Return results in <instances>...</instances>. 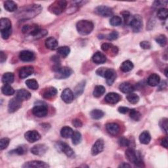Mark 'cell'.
Wrapping results in <instances>:
<instances>
[{
	"label": "cell",
	"mask_w": 168,
	"mask_h": 168,
	"mask_svg": "<svg viewBox=\"0 0 168 168\" xmlns=\"http://www.w3.org/2000/svg\"><path fill=\"white\" fill-rule=\"evenodd\" d=\"M41 10L40 5H30L20 9L17 13V17L20 19H30L39 15Z\"/></svg>",
	"instance_id": "obj_1"
},
{
	"label": "cell",
	"mask_w": 168,
	"mask_h": 168,
	"mask_svg": "<svg viewBox=\"0 0 168 168\" xmlns=\"http://www.w3.org/2000/svg\"><path fill=\"white\" fill-rule=\"evenodd\" d=\"M22 31L24 34L29 35L35 39H38L45 36L47 34V31L41 30L37 24H27L23 26Z\"/></svg>",
	"instance_id": "obj_2"
},
{
	"label": "cell",
	"mask_w": 168,
	"mask_h": 168,
	"mask_svg": "<svg viewBox=\"0 0 168 168\" xmlns=\"http://www.w3.org/2000/svg\"><path fill=\"white\" fill-rule=\"evenodd\" d=\"M76 29L78 33L82 36H86L92 33L94 29V24L92 21L81 20L76 24Z\"/></svg>",
	"instance_id": "obj_3"
},
{
	"label": "cell",
	"mask_w": 168,
	"mask_h": 168,
	"mask_svg": "<svg viewBox=\"0 0 168 168\" xmlns=\"http://www.w3.org/2000/svg\"><path fill=\"white\" fill-rule=\"evenodd\" d=\"M125 156L130 162L135 164L137 167L144 166L143 161L141 154L134 149H129L125 151Z\"/></svg>",
	"instance_id": "obj_4"
},
{
	"label": "cell",
	"mask_w": 168,
	"mask_h": 168,
	"mask_svg": "<svg viewBox=\"0 0 168 168\" xmlns=\"http://www.w3.org/2000/svg\"><path fill=\"white\" fill-rule=\"evenodd\" d=\"M1 35L3 39H8L12 33L11 22L8 18H2L0 20Z\"/></svg>",
	"instance_id": "obj_5"
},
{
	"label": "cell",
	"mask_w": 168,
	"mask_h": 168,
	"mask_svg": "<svg viewBox=\"0 0 168 168\" xmlns=\"http://www.w3.org/2000/svg\"><path fill=\"white\" fill-rule=\"evenodd\" d=\"M66 6L67 2L66 1L57 0V1H55L49 7L48 10L50 13L54 14V15H59L65 11L66 8Z\"/></svg>",
	"instance_id": "obj_6"
},
{
	"label": "cell",
	"mask_w": 168,
	"mask_h": 168,
	"mask_svg": "<svg viewBox=\"0 0 168 168\" xmlns=\"http://www.w3.org/2000/svg\"><path fill=\"white\" fill-rule=\"evenodd\" d=\"M54 71L55 72V77L59 80L68 78L73 73L72 70L71 68L66 66H56L55 69H54Z\"/></svg>",
	"instance_id": "obj_7"
},
{
	"label": "cell",
	"mask_w": 168,
	"mask_h": 168,
	"mask_svg": "<svg viewBox=\"0 0 168 168\" xmlns=\"http://www.w3.org/2000/svg\"><path fill=\"white\" fill-rule=\"evenodd\" d=\"M129 25L134 32H139L143 29V18L142 17L136 15L131 17Z\"/></svg>",
	"instance_id": "obj_8"
},
{
	"label": "cell",
	"mask_w": 168,
	"mask_h": 168,
	"mask_svg": "<svg viewBox=\"0 0 168 168\" xmlns=\"http://www.w3.org/2000/svg\"><path fill=\"white\" fill-rule=\"evenodd\" d=\"M56 148H57V150H59L60 152H62L70 158H73L74 157V150L71 149V147L68 144L63 143L61 141H59L55 145Z\"/></svg>",
	"instance_id": "obj_9"
},
{
	"label": "cell",
	"mask_w": 168,
	"mask_h": 168,
	"mask_svg": "<svg viewBox=\"0 0 168 168\" xmlns=\"http://www.w3.org/2000/svg\"><path fill=\"white\" fill-rule=\"evenodd\" d=\"M95 13L97 15L103 17H108L113 15V11L109 7L105 5L98 6L95 9Z\"/></svg>",
	"instance_id": "obj_10"
},
{
	"label": "cell",
	"mask_w": 168,
	"mask_h": 168,
	"mask_svg": "<svg viewBox=\"0 0 168 168\" xmlns=\"http://www.w3.org/2000/svg\"><path fill=\"white\" fill-rule=\"evenodd\" d=\"M103 78L106 79L107 83L108 86H112L116 80V72L113 69L106 68L105 72L103 76Z\"/></svg>",
	"instance_id": "obj_11"
},
{
	"label": "cell",
	"mask_w": 168,
	"mask_h": 168,
	"mask_svg": "<svg viewBox=\"0 0 168 168\" xmlns=\"http://www.w3.org/2000/svg\"><path fill=\"white\" fill-rule=\"evenodd\" d=\"M32 113L34 116L38 118H44L47 116L48 113L47 107L45 105H36L32 109Z\"/></svg>",
	"instance_id": "obj_12"
},
{
	"label": "cell",
	"mask_w": 168,
	"mask_h": 168,
	"mask_svg": "<svg viewBox=\"0 0 168 168\" xmlns=\"http://www.w3.org/2000/svg\"><path fill=\"white\" fill-rule=\"evenodd\" d=\"M22 105V101L18 99L17 97H14L11 99L8 104V112L9 113H13L17 111Z\"/></svg>",
	"instance_id": "obj_13"
},
{
	"label": "cell",
	"mask_w": 168,
	"mask_h": 168,
	"mask_svg": "<svg viewBox=\"0 0 168 168\" xmlns=\"http://www.w3.org/2000/svg\"><path fill=\"white\" fill-rule=\"evenodd\" d=\"M104 148V142L103 139H99L95 142L92 149V155L93 156H96L102 152Z\"/></svg>",
	"instance_id": "obj_14"
},
{
	"label": "cell",
	"mask_w": 168,
	"mask_h": 168,
	"mask_svg": "<svg viewBox=\"0 0 168 168\" xmlns=\"http://www.w3.org/2000/svg\"><path fill=\"white\" fill-rule=\"evenodd\" d=\"M34 72V69L33 66H26L20 68L18 72V75L20 78L24 79L28 77L31 76Z\"/></svg>",
	"instance_id": "obj_15"
},
{
	"label": "cell",
	"mask_w": 168,
	"mask_h": 168,
	"mask_svg": "<svg viewBox=\"0 0 168 168\" xmlns=\"http://www.w3.org/2000/svg\"><path fill=\"white\" fill-rule=\"evenodd\" d=\"M49 165L47 163L42 162V161L39 160H33L30 161V162H26L23 165V167H38V168H47L49 167Z\"/></svg>",
	"instance_id": "obj_16"
},
{
	"label": "cell",
	"mask_w": 168,
	"mask_h": 168,
	"mask_svg": "<svg viewBox=\"0 0 168 168\" xmlns=\"http://www.w3.org/2000/svg\"><path fill=\"white\" fill-rule=\"evenodd\" d=\"M24 137L30 143H35L41 139V135L36 131H29L24 134Z\"/></svg>",
	"instance_id": "obj_17"
},
{
	"label": "cell",
	"mask_w": 168,
	"mask_h": 168,
	"mask_svg": "<svg viewBox=\"0 0 168 168\" xmlns=\"http://www.w3.org/2000/svg\"><path fill=\"white\" fill-rule=\"evenodd\" d=\"M61 98L62 101L65 102L69 104L72 102V101H74V94L71 89L66 88L62 92L61 94Z\"/></svg>",
	"instance_id": "obj_18"
},
{
	"label": "cell",
	"mask_w": 168,
	"mask_h": 168,
	"mask_svg": "<svg viewBox=\"0 0 168 168\" xmlns=\"http://www.w3.org/2000/svg\"><path fill=\"white\" fill-rule=\"evenodd\" d=\"M47 146L44 144H39L35 145L31 149V152L34 155L36 156H42L47 150Z\"/></svg>",
	"instance_id": "obj_19"
},
{
	"label": "cell",
	"mask_w": 168,
	"mask_h": 168,
	"mask_svg": "<svg viewBox=\"0 0 168 168\" xmlns=\"http://www.w3.org/2000/svg\"><path fill=\"white\" fill-rule=\"evenodd\" d=\"M57 94V89L54 87H49L45 89L42 92V96L44 99H51L54 98Z\"/></svg>",
	"instance_id": "obj_20"
},
{
	"label": "cell",
	"mask_w": 168,
	"mask_h": 168,
	"mask_svg": "<svg viewBox=\"0 0 168 168\" xmlns=\"http://www.w3.org/2000/svg\"><path fill=\"white\" fill-rule=\"evenodd\" d=\"M35 55L30 51H22L19 54L20 59L24 62H31L35 59Z\"/></svg>",
	"instance_id": "obj_21"
},
{
	"label": "cell",
	"mask_w": 168,
	"mask_h": 168,
	"mask_svg": "<svg viewBox=\"0 0 168 168\" xmlns=\"http://www.w3.org/2000/svg\"><path fill=\"white\" fill-rule=\"evenodd\" d=\"M120 95L116 93H109L104 97V101L108 104H115L120 101Z\"/></svg>",
	"instance_id": "obj_22"
},
{
	"label": "cell",
	"mask_w": 168,
	"mask_h": 168,
	"mask_svg": "<svg viewBox=\"0 0 168 168\" xmlns=\"http://www.w3.org/2000/svg\"><path fill=\"white\" fill-rule=\"evenodd\" d=\"M106 129L110 135L116 136L120 132V126L116 123H108L106 125Z\"/></svg>",
	"instance_id": "obj_23"
},
{
	"label": "cell",
	"mask_w": 168,
	"mask_h": 168,
	"mask_svg": "<svg viewBox=\"0 0 168 168\" xmlns=\"http://www.w3.org/2000/svg\"><path fill=\"white\" fill-rule=\"evenodd\" d=\"M16 97L21 101H28L30 99L31 93L26 89H21L16 92Z\"/></svg>",
	"instance_id": "obj_24"
},
{
	"label": "cell",
	"mask_w": 168,
	"mask_h": 168,
	"mask_svg": "<svg viewBox=\"0 0 168 168\" xmlns=\"http://www.w3.org/2000/svg\"><path fill=\"white\" fill-rule=\"evenodd\" d=\"M92 60L93 62L96 63L97 65L103 64L107 61V57L105 55L99 51L96 52L92 57Z\"/></svg>",
	"instance_id": "obj_25"
},
{
	"label": "cell",
	"mask_w": 168,
	"mask_h": 168,
	"mask_svg": "<svg viewBox=\"0 0 168 168\" xmlns=\"http://www.w3.org/2000/svg\"><path fill=\"white\" fill-rule=\"evenodd\" d=\"M45 46L50 50H56L58 49L59 44L57 40L53 37H50L45 41Z\"/></svg>",
	"instance_id": "obj_26"
},
{
	"label": "cell",
	"mask_w": 168,
	"mask_h": 168,
	"mask_svg": "<svg viewBox=\"0 0 168 168\" xmlns=\"http://www.w3.org/2000/svg\"><path fill=\"white\" fill-rule=\"evenodd\" d=\"M119 89L123 93H131L135 90L134 87L129 82H123L119 86Z\"/></svg>",
	"instance_id": "obj_27"
},
{
	"label": "cell",
	"mask_w": 168,
	"mask_h": 168,
	"mask_svg": "<svg viewBox=\"0 0 168 168\" xmlns=\"http://www.w3.org/2000/svg\"><path fill=\"white\" fill-rule=\"evenodd\" d=\"M160 81V76L156 74H152L147 80L148 85L152 87H156L159 85Z\"/></svg>",
	"instance_id": "obj_28"
},
{
	"label": "cell",
	"mask_w": 168,
	"mask_h": 168,
	"mask_svg": "<svg viewBox=\"0 0 168 168\" xmlns=\"http://www.w3.org/2000/svg\"><path fill=\"white\" fill-rule=\"evenodd\" d=\"M101 49H102V50L104 52H107L110 50L112 53H114V55H117L118 52V47L114 46L113 44H109V43H104L102 44Z\"/></svg>",
	"instance_id": "obj_29"
},
{
	"label": "cell",
	"mask_w": 168,
	"mask_h": 168,
	"mask_svg": "<svg viewBox=\"0 0 168 168\" xmlns=\"http://www.w3.org/2000/svg\"><path fill=\"white\" fill-rule=\"evenodd\" d=\"M151 136L149 133L146 131H143L139 136V141L143 144H148L150 142Z\"/></svg>",
	"instance_id": "obj_30"
},
{
	"label": "cell",
	"mask_w": 168,
	"mask_h": 168,
	"mask_svg": "<svg viewBox=\"0 0 168 168\" xmlns=\"http://www.w3.org/2000/svg\"><path fill=\"white\" fill-rule=\"evenodd\" d=\"M73 130L71 128L68 127V126H65L63 127L60 130V135L62 137L65 139H68L70 137H72V135L73 134Z\"/></svg>",
	"instance_id": "obj_31"
},
{
	"label": "cell",
	"mask_w": 168,
	"mask_h": 168,
	"mask_svg": "<svg viewBox=\"0 0 168 168\" xmlns=\"http://www.w3.org/2000/svg\"><path fill=\"white\" fill-rule=\"evenodd\" d=\"M134 67V64H133V62L128 60L122 62V64L120 66V69L123 72H128L131 71V70H133Z\"/></svg>",
	"instance_id": "obj_32"
},
{
	"label": "cell",
	"mask_w": 168,
	"mask_h": 168,
	"mask_svg": "<svg viewBox=\"0 0 168 168\" xmlns=\"http://www.w3.org/2000/svg\"><path fill=\"white\" fill-rule=\"evenodd\" d=\"M15 80V76L11 72H6L2 76V81L5 84H11Z\"/></svg>",
	"instance_id": "obj_33"
},
{
	"label": "cell",
	"mask_w": 168,
	"mask_h": 168,
	"mask_svg": "<svg viewBox=\"0 0 168 168\" xmlns=\"http://www.w3.org/2000/svg\"><path fill=\"white\" fill-rule=\"evenodd\" d=\"M4 8L9 12H14L17 9V5L13 1H6L4 3Z\"/></svg>",
	"instance_id": "obj_34"
},
{
	"label": "cell",
	"mask_w": 168,
	"mask_h": 168,
	"mask_svg": "<svg viewBox=\"0 0 168 168\" xmlns=\"http://www.w3.org/2000/svg\"><path fill=\"white\" fill-rule=\"evenodd\" d=\"M2 92L3 94L7 96H10L14 95L15 93L14 89L9 85V84H5L2 87Z\"/></svg>",
	"instance_id": "obj_35"
},
{
	"label": "cell",
	"mask_w": 168,
	"mask_h": 168,
	"mask_svg": "<svg viewBox=\"0 0 168 168\" xmlns=\"http://www.w3.org/2000/svg\"><path fill=\"white\" fill-rule=\"evenodd\" d=\"M57 53L63 58H66L71 53V49L68 46H63L57 49Z\"/></svg>",
	"instance_id": "obj_36"
},
{
	"label": "cell",
	"mask_w": 168,
	"mask_h": 168,
	"mask_svg": "<svg viewBox=\"0 0 168 168\" xmlns=\"http://www.w3.org/2000/svg\"><path fill=\"white\" fill-rule=\"evenodd\" d=\"M104 112L99 109L93 110L90 113L91 117L93 119H95V120H99V119L102 118L104 116Z\"/></svg>",
	"instance_id": "obj_37"
},
{
	"label": "cell",
	"mask_w": 168,
	"mask_h": 168,
	"mask_svg": "<svg viewBox=\"0 0 168 168\" xmlns=\"http://www.w3.org/2000/svg\"><path fill=\"white\" fill-rule=\"evenodd\" d=\"M106 92L105 90V87L102 86H96L95 87L94 91H93V96L95 97H101Z\"/></svg>",
	"instance_id": "obj_38"
},
{
	"label": "cell",
	"mask_w": 168,
	"mask_h": 168,
	"mask_svg": "<svg viewBox=\"0 0 168 168\" xmlns=\"http://www.w3.org/2000/svg\"><path fill=\"white\" fill-rule=\"evenodd\" d=\"M85 86H86V81H82L80 83H78V86L75 87L74 95H76L77 97L81 95L83 92L84 88H85Z\"/></svg>",
	"instance_id": "obj_39"
},
{
	"label": "cell",
	"mask_w": 168,
	"mask_h": 168,
	"mask_svg": "<svg viewBox=\"0 0 168 168\" xmlns=\"http://www.w3.org/2000/svg\"><path fill=\"white\" fill-rule=\"evenodd\" d=\"M72 140L74 144L77 145L81 143V135L80 133L78 131H74L73 134L72 135Z\"/></svg>",
	"instance_id": "obj_40"
},
{
	"label": "cell",
	"mask_w": 168,
	"mask_h": 168,
	"mask_svg": "<svg viewBox=\"0 0 168 168\" xmlns=\"http://www.w3.org/2000/svg\"><path fill=\"white\" fill-rule=\"evenodd\" d=\"M26 85L27 87L32 90H36L39 87V85L38 81L34 79L28 80L26 81Z\"/></svg>",
	"instance_id": "obj_41"
},
{
	"label": "cell",
	"mask_w": 168,
	"mask_h": 168,
	"mask_svg": "<svg viewBox=\"0 0 168 168\" xmlns=\"http://www.w3.org/2000/svg\"><path fill=\"white\" fill-rule=\"evenodd\" d=\"M141 114L139 113V111L136 110L135 109H131L130 110V114H129V116L130 118L132 119L134 121H139L141 120Z\"/></svg>",
	"instance_id": "obj_42"
},
{
	"label": "cell",
	"mask_w": 168,
	"mask_h": 168,
	"mask_svg": "<svg viewBox=\"0 0 168 168\" xmlns=\"http://www.w3.org/2000/svg\"><path fill=\"white\" fill-rule=\"evenodd\" d=\"M122 20L121 18V17H120L119 16H113L110 18V25H112L113 26H118L122 24Z\"/></svg>",
	"instance_id": "obj_43"
},
{
	"label": "cell",
	"mask_w": 168,
	"mask_h": 168,
	"mask_svg": "<svg viewBox=\"0 0 168 168\" xmlns=\"http://www.w3.org/2000/svg\"><path fill=\"white\" fill-rule=\"evenodd\" d=\"M126 98H127L128 101L131 104H137L139 101V97L135 93H129Z\"/></svg>",
	"instance_id": "obj_44"
},
{
	"label": "cell",
	"mask_w": 168,
	"mask_h": 168,
	"mask_svg": "<svg viewBox=\"0 0 168 168\" xmlns=\"http://www.w3.org/2000/svg\"><path fill=\"white\" fill-rule=\"evenodd\" d=\"M157 16L160 20H165L168 16V11L167 9L161 8L158 11Z\"/></svg>",
	"instance_id": "obj_45"
},
{
	"label": "cell",
	"mask_w": 168,
	"mask_h": 168,
	"mask_svg": "<svg viewBox=\"0 0 168 168\" xmlns=\"http://www.w3.org/2000/svg\"><path fill=\"white\" fill-rule=\"evenodd\" d=\"M102 36H104V39H107L108 40H110V41H113L115 40L116 39H118L119 34L118 33V32L116 31H113L111 33L107 34V35H101Z\"/></svg>",
	"instance_id": "obj_46"
},
{
	"label": "cell",
	"mask_w": 168,
	"mask_h": 168,
	"mask_svg": "<svg viewBox=\"0 0 168 168\" xmlns=\"http://www.w3.org/2000/svg\"><path fill=\"white\" fill-rule=\"evenodd\" d=\"M156 41L161 47H164L167 44V38L165 35H160L156 38Z\"/></svg>",
	"instance_id": "obj_47"
},
{
	"label": "cell",
	"mask_w": 168,
	"mask_h": 168,
	"mask_svg": "<svg viewBox=\"0 0 168 168\" xmlns=\"http://www.w3.org/2000/svg\"><path fill=\"white\" fill-rule=\"evenodd\" d=\"M27 150L24 148V146H18V148H17L16 149H14L11 151H10V154H15V155H23L24 154L26 153V151Z\"/></svg>",
	"instance_id": "obj_48"
},
{
	"label": "cell",
	"mask_w": 168,
	"mask_h": 168,
	"mask_svg": "<svg viewBox=\"0 0 168 168\" xmlns=\"http://www.w3.org/2000/svg\"><path fill=\"white\" fill-rule=\"evenodd\" d=\"M167 118H162V120H160V122H159V125L160 128L163 130V131H164L165 134H167Z\"/></svg>",
	"instance_id": "obj_49"
},
{
	"label": "cell",
	"mask_w": 168,
	"mask_h": 168,
	"mask_svg": "<svg viewBox=\"0 0 168 168\" xmlns=\"http://www.w3.org/2000/svg\"><path fill=\"white\" fill-rule=\"evenodd\" d=\"M10 140L8 138H3L0 140V149L3 150L8 148V146L9 144Z\"/></svg>",
	"instance_id": "obj_50"
},
{
	"label": "cell",
	"mask_w": 168,
	"mask_h": 168,
	"mask_svg": "<svg viewBox=\"0 0 168 168\" xmlns=\"http://www.w3.org/2000/svg\"><path fill=\"white\" fill-rule=\"evenodd\" d=\"M118 143L122 146H129L130 144L129 140L125 137H121L118 140Z\"/></svg>",
	"instance_id": "obj_51"
},
{
	"label": "cell",
	"mask_w": 168,
	"mask_h": 168,
	"mask_svg": "<svg viewBox=\"0 0 168 168\" xmlns=\"http://www.w3.org/2000/svg\"><path fill=\"white\" fill-rule=\"evenodd\" d=\"M122 16H123V17L124 18L125 23L129 24V23H130L131 17H132L131 16V15H130V13L127 11H125L122 12Z\"/></svg>",
	"instance_id": "obj_52"
},
{
	"label": "cell",
	"mask_w": 168,
	"mask_h": 168,
	"mask_svg": "<svg viewBox=\"0 0 168 168\" xmlns=\"http://www.w3.org/2000/svg\"><path fill=\"white\" fill-rule=\"evenodd\" d=\"M140 46L143 50H149L151 47V44L149 41H143L140 43Z\"/></svg>",
	"instance_id": "obj_53"
},
{
	"label": "cell",
	"mask_w": 168,
	"mask_h": 168,
	"mask_svg": "<svg viewBox=\"0 0 168 168\" xmlns=\"http://www.w3.org/2000/svg\"><path fill=\"white\" fill-rule=\"evenodd\" d=\"M72 125L75 128H81L83 125V123L79 119H74L72 120Z\"/></svg>",
	"instance_id": "obj_54"
},
{
	"label": "cell",
	"mask_w": 168,
	"mask_h": 168,
	"mask_svg": "<svg viewBox=\"0 0 168 168\" xmlns=\"http://www.w3.org/2000/svg\"><path fill=\"white\" fill-rule=\"evenodd\" d=\"M118 112H119V113H120L125 114H126V113H128V112H129L130 110H129V108H128V107H119V108H118Z\"/></svg>",
	"instance_id": "obj_55"
},
{
	"label": "cell",
	"mask_w": 168,
	"mask_h": 168,
	"mask_svg": "<svg viewBox=\"0 0 168 168\" xmlns=\"http://www.w3.org/2000/svg\"><path fill=\"white\" fill-rule=\"evenodd\" d=\"M7 59V55H5V53H4V52L1 51V55H0V61H1L2 63L4 62Z\"/></svg>",
	"instance_id": "obj_56"
},
{
	"label": "cell",
	"mask_w": 168,
	"mask_h": 168,
	"mask_svg": "<svg viewBox=\"0 0 168 168\" xmlns=\"http://www.w3.org/2000/svg\"><path fill=\"white\" fill-rule=\"evenodd\" d=\"M161 145H162L163 147H164V148L167 149V137H165L162 140V141H161Z\"/></svg>",
	"instance_id": "obj_57"
},
{
	"label": "cell",
	"mask_w": 168,
	"mask_h": 168,
	"mask_svg": "<svg viewBox=\"0 0 168 168\" xmlns=\"http://www.w3.org/2000/svg\"><path fill=\"white\" fill-rule=\"evenodd\" d=\"M167 2L165 1V2H161V1H156L155 2V5L156 6H160V5H164V3H165L167 4Z\"/></svg>",
	"instance_id": "obj_58"
},
{
	"label": "cell",
	"mask_w": 168,
	"mask_h": 168,
	"mask_svg": "<svg viewBox=\"0 0 168 168\" xmlns=\"http://www.w3.org/2000/svg\"><path fill=\"white\" fill-rule=\"evenodd\" d=\"M167 86V83L165 81H162L160 84V90H162L163 89H164L165 87Z\"/></svg>",
	"instance_id": "obj_59"
},
{
	"label": "cell",
	"mask_w": 168,
	"mask_h": 168,
	"mask_svg": "<svg viewBox=\"0 0 168 168\" xmlns=\"http://www.w3.org/2000/svg\"><path fill=\"white\" fill-rule=\"evenodd\" d=\"M131 165L128 164H126V163H122L120 165H119V167H131Z\"/></svg>",
	"instance_id": "obj_60"
},
{
	"label": "cell",
	"mask_w": 168,
	"mask_h": 168,
	"mask_svg": "<svg viewBox=\"0 0 168 168\" xmlns=\"http://www.w3.org/2000/svg\"><path fill=\"white\" fill-rule=\"evenodd\" d=\"M165 75L166 77H167V68H166L165 71Z\"/></svg>",
	"instance_id": "obj_61"
}]
</instances>
